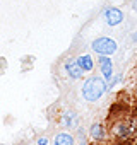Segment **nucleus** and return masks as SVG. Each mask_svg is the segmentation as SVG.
Listing matches in <instances>:
<instances>
[{
	"instance_id": "nucleus-1",
	"label": "nucleus",
	"mask_w": 137,
	"mask_h": 145,
	"mask_svg": "<svg viewBox=\"0 0 137 145\" xmlns=\"http://www.w3.org/2000/svg\"><path fill=\"white\" fill-rule=\"evenodd\" d=\"M110 135L118 143H128L137 138V118L135 116H122L111 121Z\"/></svg>"
},
{
	"instance_id": "nucleus-2",
	"label": "nucleus",
	"mask_w": 137,
	"mask_h": 145,
	"mask_svg": "<svg viewBox=\"0 0 137 145\" xmlns=\"http://www.w3.org/2000/svg\"><path fill=\"white\" fill-rule=\"evenodd\" d=\"M106 80L103 79V75H91L84 80L82 84V97L88 103H94L98 101L105 92H106Z\"/></svg>"
},
{
	"instance_id": "nucleus-3",
	"label": "nucleus",
	"mask_w": 137,
	"mask_h": 145,
	"mask_svg": "<svg viewBox=\"0 0 137 145\" xmlns=\"http://www.w3.org/2000/svg\"><path fill=\"white\" fill-rule=\"evenodd\" d=\"M91 48H93V51L94 53H98V55H105V56H110V55H113L115 51H117V41L115 39H111L110 36H101V38H98V39H94L93 41V44H91Z\"/></svg>"
},
{
	"instance_id": "nucleus-4",
	"label": "nucleus",
	"mask_w": 137,
	"mask_h": 145,
	"mask_svg": "<svg viewBox=\"0 0 137 145\" xmlns=\"http://www.w3.org/2000/svg\"><path fill=\"white\" fill-rule=\"evenodd\" d=\"M88 133H89V138H91L93 142H96V143H103V142H106L108 137H110V130L106 128L105 123H99V121H98V123H93V125L89 126Z\"/></svg>"
},
{
	"instance_id": "nucleus-5",
	"label": "nucleus",
	"mask_w": 137,
	"mask_h": 145,
	"mask_svg": "<svg viewBox=\"0 0 137 145\" xmlns=\"http://www.w3.org/2000/svg\"><path fill=\"white\" fill-rule=\"evenodd\" d=\"M65 72H67V75L70 77L72 80H81L82 75H84V70L82 67L77 63V58H70V60H67L65 65H63Z\"/></svg>"
},
{
	"instance_id": "nucleus-6",
	"label": "nucleus",
	"mask_w": 137,
	"mask_h": 145,
	"mask_svg": "<svg viewBox=\"0 0 137 145\" xmlns=\"http://www.w3.org/2000/svg\"><path fill=\"white\" fill-rule=\"evenodd\" d=\"M103 16H105V22L108 26H118L123 21V12L118 7H108V9H105Z\"/></svg>"
},
{
	"instance_id": "nucleus-7",
	"label": "nucleus",
	"mask_w": 137,
	"mask_h": 145,
	"mask_svg": "<svg viewBox=\"0 0 137 145\" xmlns=\"http://www.w3.org/2000/svg\"><path fill=\"white\" fill-rule=\"evenodd\" d=\"M60 123L63 128H77L79 126V114L74 109H67V111H63Z\"/></svg>"
},
{
	"instance_id": "nucleus-8",
	"label": "nucleus",
	"mask_w": 137,
	"mask_h": 145,
	"mask_svg": "<svg viewBox=\"0 0 137 145\" xmlns=\"http://www.w3.org/2000/svg\"><path fill=\"white\" fill-rule=\"evenodd\" d=\"M99 70H101V75L105 80H110L111 79V74H113V65H111V60L105 55H99Z\"/></svg>"
},
{
	"instance_id": "nucleus-9",
	"label": "nucleus",
	"mask_w": 137,
	"mask_h": 145,
	"mask_svg": "<svg viewBox=\"0 0 137 145\" xmlns=\"http://www.w3.org/2000/svg\"><path fill=\"white\" fill-rule=\"evenodd\" d=\"M76 140L74 137L68 133V131H60L55 135V140H53V145H74Z\"/></svg>"
},
{
	"instance_id": "nucleus-10",
	"label": "nucleus",
	"mask_w": 137,
	"mask_h": 145,
	"mask_svg": "<svg viewBox=\"0 0 137 145\" xmlns=\"http://www.w3.org/2000/svg\"><path fill=\"white\" fill-rule=\"evenodd\" d=\"M77 63L82 67L84 72H93V68H94V61H93L91 55H81V56H77Z\"/></svg>"
},
{
	"instance_id": "nucleus-11",
	"label": "nucleus",
	"mask_w": 137,
	"mask_h": 145,
	"mask_svg": "<svg viewBox=\"0 0 137 145\" xmlns=\"http://www.w3.org/2000/svg\"><path fill=\"white\" fill-rule=\"evenodd\" d=\"M33 61H34L33 56H22V58H21V63H22V65H33Z\"/></svg>"
},
{
	"instance_id": "nucleus-12",
	"label": "nucleus",
	"mask_w": 137,
	"mask_h": 145,
	"mask_svg": "<svg viewBox=\"0 0 137 145\" xmlns=\"http://www.w3.org/2000/svg\"><path fill=\"white\" fill-rule=\"evenodd\" d=\"M38 145H48V138L46 137H40L38 138Z\"/></svg>"
},
{
	"instance_id": "nucleus-13",
	"label": "nucleus",
	"mask_w": 137,
	"mask_h": 145,
	"mask_svg": "<svg viewBox=\"0 0 137 145\" xmlns=\"http://www.w3.org/2000/svg\"><path fill=\"white\" fill-rule=\"evenodd\" d=\"M130 41H132V43H137V33L130 34Z\"/></svg>"
},
{
	"instance_id": "nucleus-14",
	"label": "nucleus",
	"mask_w": 137,
	"mask_h": 145,
	"mask_svg": "<svg viewBox=\"0 0 137 145\" xmlns=\"http://www.w3.org/2000/svg\"><path fill=\"white\" fill-rule=\"evenodd\" d=\"M0 65H2V67H7V60H5V58H0Z\"/></svg>"
},
{
	"instance_id": "nucleus-15",
	"label": "nucleus",
	"mask_w": 137,
	"mask_h": 145,
	"mask_svg": "<svg viewBox=\"0 0 137 145\" xmlns=\"http://www.w3.org/2000/svg\"><path fill=\"white\" fill-rule=\"evenodd\" d=\"M4 74H5V67L0 65V75H4Z\"/></svg>"
},
{
	"instance_id": "nucleus-16",
	"label": "nucleus",
	"mask_w": 137,
	"mask_h": 145,
	"mask_svg": "<svg viewBox=\"0 0 137 145\" xmlns=\"http://www.w3.org/2000/svg\"><path fill=\"white\" fill-rule=\"evenodd\" d=\"M81 145H88V143H86V140H84V138H82V143H81Z\"/></svg>"
}]
</instances>
